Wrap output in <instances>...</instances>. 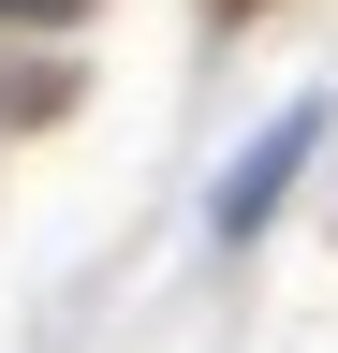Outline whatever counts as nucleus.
<instances>
[{"label": "nucleus", "mask_w": 338, "mask_h": 353, "mask_svg": "<svg viewBox=\"0 0 338 353\" xmlns=\"http://www.w3.org/2000/svg\"><path fill=\"white\" fill-rule=\"evenodd\" d=\"M206 15H221V30H235V15H265V0H206Z\"/></svg>", "instance_id": "obj_3"}, {"label": "nucleus", "mask_w": 338, "mask_h": 353, "mask_svg": "<svg viewBox=\"0 0 338 353\" xmlns=\"http://www.w3.org/2000/svg\"><path fill=\"white\" fill-rule=\"evenodd\" d=\"M0 15H15V30H74L89 0H0Z\"/></svg>", "instance_id": "obj_2"}, {"label": "nucleus", "mask_w": 338, "mask_h": 353, "mask_svg": "<svg viewBox=\"0 0 338 353\" xmlns=\"http://www.w3.org/2000/svg\"><path fill=\"white\" fill-rule=\"evenodd\" d=\"M309 148H324V103H294V118H265V132H250V162L221 176V206H206V221H221V250H250V236L279 221V192L309 176Z\"/></svg>", "instance_id": "obj_1"}]
</instances>
